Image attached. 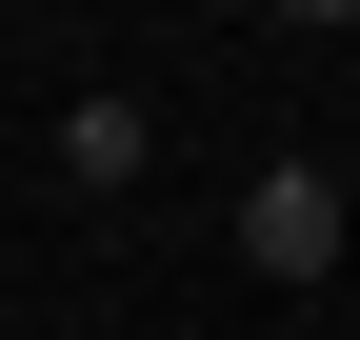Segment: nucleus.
<instances>
[{
	"mask_svg": "<svg viewBox=\"0 0 360 340\" xmlns=\"http://www.w3.org/2000/svg\"><path fill=\"white\" fill-rule=\"evenodd\" d=\"M281 20H360V0H281Z\"/></svg>",
	"mask_w": 360,
	"mask_h": 340,
	"instance_id": "7ed1b4c3",
	"label": "nucleus"
},
{
	"mask_svg": "<svg viewBox=\"0 0 360 340\" xmlns=\"http://www.w3.org/2000/svg\"><path fill=\"white\" fill-rule=\"evenodd\" d=\"M141 160H160V100H120V80L60 100V181H141Z\"/></svg>",
	"mask_w": 360,
	"mask_h": 340,
	"instance_id": "f03ea898",
	"label": "nucleus"
},
{
	"mask_svg": "<svg viewBox=\"0 0 360 340\" xmlns=\"http://www.w3.org/2000/svg\"><path fill=\"white\" fill-rule=\"evenodd\" d=\"M240 261L260 280H340V181H321V160H260V181H240Z\"/></svg>",
	"mask_w": 360,
	"mask_h": 340,
	"instance_id": "f257e3e1",
	"label": "nucleus"
}]
</instances>
